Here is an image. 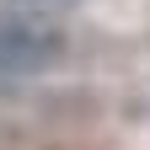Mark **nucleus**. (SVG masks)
I'll return each mask as SVG.
<instances>
[{"label":"nucleus","mask_w":150,"mask_h":150,"mask_svg":"<svg viewBox=\"0 0 150 150\" xmlns=\"http://www.w3.org/2000/svg\"><path fill=\"white\" fill-rule=\"evenodd\" d=\"M64 59V32L43 16H16L0 11V81L43 75Z\"/></svg>","instance_id":"1"}]
</instances>
